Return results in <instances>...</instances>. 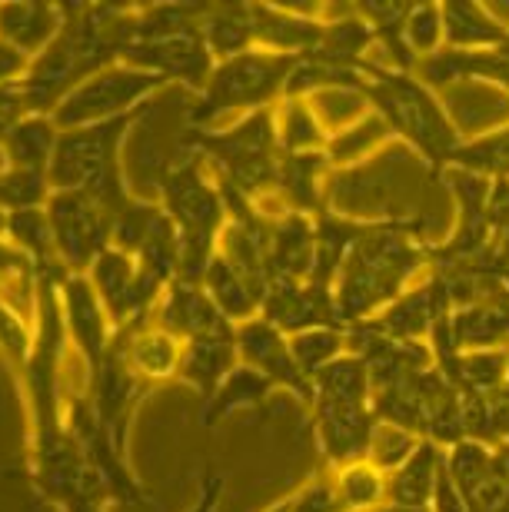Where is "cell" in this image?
I'll return each instance as SVG.
<instances>
[{"instance_id": "f5cc1de1", "label": "cell", "mask_w": 509, "mask_h": 512, "mask_svg": "<svg viewBox=\"0 0 509 512\" xmlns=\"http://www.w3.org/2000/svg\"><path fill=\"white\" fill-rule=\"evenodd\" d=\"M500 453H503V463H506V469H509V443H506V446H500Z\"/></svg>"}, {"instance_id": "44dd1931", "label": "cell", "mask_w": 509, "mask_h": 512, "mask_svg": "<svg viewBox=\"0 0 509 512\" xmlns=\"http://www.w3.org/2000/svg\"><path fill=\"white\" fill-rule=\"evenodd\" d=\"M240 366L237 350V326H227L220 333L197 336V340L183 343L180 366H177V383L190 386L200 396V406L210 403L213 393L223 386V380Z\"/></svg>"}, {"instance_id": "4fadbf2b", "label": "cell", "mask_w": 509, "mask_h": 512, "mask_svg": "<svg viewBox=\"0 0 509 512\" xmlns=\"http://www.w3.org/2000/svg\"><path fill=\"white\" fill-rule=\"evenodd\" d=\"M450 316H453L450 290H446V283L430 270L420 283H413L403 296H396L386 310H380L373 320H363V323H370L373 330L393 336V340H400V343L430 346L433 333L440 330Z\"/></svg>"}, {"instance_id": "f907efd6", "label": "cell", "mask_w": 509, "mask_h": 512, "mask_svg": "<svg viewBox=\"0 0 509 512\" xmlns=\"http://www.w3.org/2000/svg\"><path fill=\"white\" fill-rule=\"evenodd\" d=\"M263 512H290V496L287 499H277V503H273L270 509H263Z\"/></svg>"}, {"instance_id": "52a82bcc", "label": "cell", "mask_w": 509, "mask_h": 512, "mask_svg": "<svg viewBox=\"0 0 509 512\" xmlns=\"http://www.w3.org/2000/svg\"><path fill=\"white\" fill-rule=\"evenodd\" d=\"M300 57L250 50L213 67L207 87L193 97L187 127H220L223 117H247L277 107L287 97V84Z\"/></svg>"}, {"instance_id": "e575fe53", "label": "cell", "mask_w": 509, "mask_h": 512, "mask_svg": "<svg viewBox=\"0 0 509 512\" xmlns=\"http://www.w3.org/2000/svg\"><path fill=\"white\" fill-rule=\"evenodd\" d=\"M446 170H466L490 183H509V124L463 137Z\"/></svg>"}, {"instance_id": "7402d4cb", "label": "cell", "mask_w": 509, "mask_h": 512, "mask_svg": "<svg viewBox=\"0 0 509 512\" xmlns=\"http://www.w3.org/2000/svg\"><path fill=\"white\" fill-rule=\"evenodd\" d=\"M154 323L160 330H167L170 336H177L180 343H190L197 336H210L227 330V323L220 316V310L213 306V300L203 290V283H187V280H173L164 296L157 303Z\"/></svg>"}, {"instance_id": "d6986e66", "label": "cell", "mask_w": 509, "mask_h": 512, "mask_svg": "<svg viewBox=\"0 0 509 512\" xmlns=\"http://www.w3.org/2000/svg\"><path fill=\"white\" fill-rule=\"evenodd\" d=\"M416 77L440 94L443 87L456 84H493L509 97V47L503 50H453L443 47L440 54L416 64Z\"/></svg>"}, {"instance_id": "c3c4849f", "label": "cell", "mask_w": 509, "mask_h": 512, "mask_svg": "<svg viewBox=\"0 0 509 512\" xmlns=\"http://www.w3.org/2000/svg\"><path fill=\"white\" fill-rule=\"evenodd\" d=\"M430 509L433 512H470L466 499L460 496V489L453 486L450 469H446V466H443V473H440V483H436V493H433Z\"/></svg>"}, {"instance_id": "5bb4252c", "label": "cell", "mask_w": 509, "mask_h": 512, "mask_svg": "<svg viewBox=\"0 0 509 512\" xmlns=\"http://www.w3.org/2000/svg\"><path fill=\"white\" fill-rule=\"evenodd\" d=\"M60 293V313H64L67 326V343L74 346L84 370H97L107 360V353L114 350L117 326L110 323V316L100 303L97 290L90 286L84 273H67L57 286Z\"/></svg>"}, {"instance_id": "74e56055", "label": "cell", "mask_w": 509, "mask_h": 512, "mask_svg": "<svg viewBox=\"0 0 509 512\" xmlns=\"http://www.w3.org/2000/svg\"><path fill=\"white\" fill-rule=\"evenodd\" d=\"M393 140L390 130L380 117L373 114L370 107L363 114H356L350 124H343L340 130H330V143H327V157L337 170L350 167V163L363 160L366 153H373L380 143Z\"/></svg>"}, {"instance_id": "8992f818", "label": "cell", "mask_w": 509, "mask_h": 512, "mask_svg": "<svg viewBox=\"0 0 509 512\" xmlns=\"http://www.w3.org/2000/svg\"><path fill=\"white\" fill-rule=\"evenodd\" d=\"M150 107H140L134 114L107 120V124L94 127H77V130H60L54 160H50L47 180L50 190H84L90 193L104 213L120 207L130 197L127 173H124V143L137 124L150 114Z\"/></svg>"}, {"instance_id": "cb8c5ba5", "label": "cell", "mask_w": 509, "mask_h": 512, "mask_svg": "<svg viewBox=\"0 0 509 512\" xmlns=\"http://www.w3.org/2000/svg\"><path fill=\"white\" fill-rule=\"evenodd\" d=\"M443 466H446V449L430 443V439H420V446L413 449L410 459H403L393 473H386V503L413 506V509L430 506Z\"/></svg>"}, {"instance_id": "ab89813d", "label": "cell", "mask_w": 509, "mask_h": 512, "mask_svg": "<svg viewBox=\"0 0 509 512\" xmlns=\"http://www.w3.org/2000/svg\"><path fill=\"white\" fill-rule=\"evenodd\" d=\"M290 350L297 356L300 370L313 380V373L350 353V330L346 326H313V330L290 336Z\"/></svg>"}, {"instance_id": "ac0fdd59", "label": "cell", "mask_w": 509, "mask_h": 512, "mask_svg": "<svg viewBox=\"0 0 509 512\" xmlns=\"http://www.w3.org/2000/svg\"><path fill=\"white\" fill-rule=\"evenodd\" d=\"M337 167L330 163L327 150L313 153H283L277 170V187L273 197L277 207L290 213H303V217H323L330 213V177Z\"/></svg>"}, {"instance_id": "ee69618b", "label": "cell", "mask_w": 509, "mask_h": 512, "mask_svg": "<svg viewBox=\"0 0 509 512\" xmlns=\"http://www.w3.org/2000/svg\"><path fill=\"white\" fill-rule=\"evenodd\" d=\"M34 350V323L17 316L0 303V360L10 366V373L20 376Z\"/></svg>"}, {"instance_id": "b9f144b4", "label": "cell", "mask_w": 509, "mask_h": 512, "mask_svg": "<svg viewBox=\"0 0 509 512\" xmlns=\"http://www.w3.org/2000/svg\"><path fill=\"white\" fill-rule=\"evenodd\" d=\"M406 47L416 57V64L446 47L443 34V4H413L406 17Z\"/></svg>"}, {"instance_id": "9c48e42d", "label": "cell", "mask_w": 509, "mask_h": 512, "mask_svg": "<svg viewBox=\"0 0 509 512\" xmlns=\"http://www.w3.org/2000/svg\"><path fill=\"white\" fill-rule=\"evenodd\" d=\"M47 223L67 273H87L97 256L110 250V220L84 190H54L47 200Z\"/></svg>"}, {"instance_id": "836d02e7", "label": "cell", "mask_w": 509, "mask_h": 512, "mask_svg": "<svg viewBox=\"0 0 509 512\" xmlns=\"http://www.w3.org/2000/svg\"><path fill=\"white\" fill-rule=\"evenodd\" d=\"M273 120H277V137L283 153H313L327 150L330 127L323 124L320 110L313 107V100L287 97L273 107Z\"/></svg>"}, {"instance_id": "681fc988", "label": "cell", "mask_w": 509, "mask_h": 512, "mask_svg": "<svg viewBox=\"0 0 509 512\" xmlns=\"http://www.w3.org/2000/svg\"><path fill=\"white\" fill-rule=\"evenodd\" d=\"M373 512H433L430 506H423V509H413V506H396V503H383L380 509H373Z\"/></svg>"}, {"instance_id": "816d5d0a", "label": "cell", "mask_w": 509, "mask_h": 512, "mask_svg": "<svg viewBox=\"0 0 509 512\" xmlns=\"http://www.w3.org/2000/svg\"><path fill=\"white\" fill-rule=\"evenodd\" d=\"M7 227H10V213L0 210V240H7Z\"/></svg>"}, {"instance_id": "8d00e7d4", "label": "cell", "mask_w": 509, "mask_h": 512, "mask_svg": "<svg viewBox=\"0 0 509 512\" xmlns=\"http://www.w3.org/2000/svg\"><path fill=\"white\" fill-rule=\"evenodd\" d=\"M37 290H40V273L30 263V256L20 253L10 240H0V303L34 323Z\"/></svg>"}, {"instance_id": "2e32d148", "label": "cell", "mask_w": 509, "mask_h": 512, "mask_svg": "<svg viewBox=\"0 0 509 512\" xmlns=\"http://www.w3.org/2000/svg\"><path fill=\"white\" fill-rule=\"evenodd\" d=\"M237 350H240L243 366L263 373L270 383H277V389L297 396L300 403L310 409L313 403L310 376L300 370L297 356L290 350V336L277 330L267 316H253V320L237 326Z\"/></svg>"}, {"instance_id": "d590c367", "label": "cell", "mask_w": 509, "mask_h": 512, "mask_svg": "<svg viewBox=\"0 0 509 512\" xmlns=\"http://www.w3.org/2000/svg\"><path fill=\"white\" fill-rule=\"evenodd\" d=\"M410 7L413 4H360L356 14L370 24L376 50L383 54V64L416 74V57L406 47V17H410Z\"/></svg>"}, {"instance_id": "f6af8a7d", "label": "cell", "mask_w": 509, "mask_h": 512, "mask_svg": "<svg viewBox=\"0 0 509 512\" xmlns=\"http://www.w3.org/2000/svg\"><path fill=\"white\" fill-rule=\"evenodd\" d=\"M290 512H346L337 489H333V476H313L307 479L297 493L290 496Z\"/></svg>"}, {"instance_id": "277c9868", "label": "cell", "mask_w": 509, "mask_h": 512, "mask_svg": "<svg viewBox=\"0 0 509 512\" xmlns=\"http://www.w3.org/2000/svg\"><path fill=\"white\" fill-rule=\"evenodd\" d=\"M180 147L207 163L220 190L257 203L273 197L283 157L273 107L233 120L227 127H187Z\"/></svg>"}, {"instance_id": "8fae6325", "label": "cell", "mask_w": 509, "mask_h": 512, "mask_svg": "<svg viewBox=\"0 0 509 512\" xmlns=\"http://www.w3.org/2000/svg\"><path fill=\"white\" fill-rule=\"evenodd\" d=\"M120 64L154 74L160 80H167V84H183L197 97L207 87L217 60H213L207 40H203V27H183V30H170V34L137 37L124 50Z\"/></svg>"}, {"instance_id": "3957f363", "label": "cell", "mask_w": 509, "mask_h": 512, "mask_svg": "<svg viewBox=\"0 0 509 512\" xmlns=\"http://www.w3.org/2000/svg\"><path fill=\"white\" fill-rule=\"evenodd\" d=\"M157 200L167 210V217L173 220L180 237L177 280L203 283L230 220L227 203H223V193L217 180H213L210 167L197 153L180 150V157L160 170Z\"/></svg>"}, {"instance_id": "60d3db41", "label": "cell", "mask_w": 509, "mask_h": 512, "mask_svg": "<svg viewBox=\"0 0 509 512\" xmlns=\"http://www.w3.org/2000/svg\"><path fill=\"white\" fill-rule=\"evenodd\" d=\"M50 193L54 190H50L47 173H30L17 167H7L0 173V210H7V213L47 207Z\"/></svg>"}, {"instance_id": "9a60e30c", "label": "cell", "mask_w": 509, "mask_h": 512, "mask_svg": "<svg viewBox=\"0 0 509 512\" xmlns=\"http://www.w3.org/2000/svg\"><path fill=\"white\" fill-rule=\"evenodd\" d=\"M446 469L470 512H509V469L500 446L460 439L446 449Z\"/></svg>"}, {"instance_id": "e0dca14e", "label": "cell", "mask_w": 509, "mask_h": 512, "mask_svg": "<svg viewBox=\"0 0 509 512\" xmlns=\"http://www.w3.org/2000/svg\"><path fill=\"white\" fill-rule=\"evenodd\" d=\"M260 316H267L287 336L313 330V326H343L337 310V290L330 283L317 280V276L270 283Z\"/></svg>"}, {"instance_id": "484cf974", "label": "cell", "mask_w": 509, "mask_h": 512, "mask_svg": "<svg viewBox=\"0 0 509 512\" xmlns=\"http://www.w3.org/2000/svg\"><path fill=\"white\" fill-rule=\"evenodd\" d=\"M509 346V300H483L456 306L450 316V350H493ZM450 353V356H453Z\"/></svg>"}, {"instance_id": "7bdbcfd3", "label": "cell", "mask_w": 509, "mask_h": 512, "mask_svg": "<svg viewBox=\"0 0 509 512\" xmlns=\"http://www.w3.org/2000/svg\"><path fill=\"white\" fill-rule=\"evenodd\" d=\"M423 436L410 433V429L396 426V423H376L373 429V439H370V453H366V459L380 469V473H393L396 466L403 463V459H410V453L416 446H420Z\"/></svg>"}, {"instance_id": "5b68a950", "label": "cell", "mask_w": 509, "mask_h": 512, "mask_svg": "<svg viewBox=\"0 0 509 512\" xmlns=\"http://www.w3.org/2000/svg\"><path fill=\"white\" fill-rule=\"evenodd\" d=\"M313 433L330 469L360 463L370 453L373 429L380 416L373 413L370 370L360 356L346 353L320 373H313Z\"/></svg>"}, {"instance_id": "6da1fadb", "label": "cell", "mask_w": 509, "mask_h": 512, "mask_svg": "<svg viewBox=\"0 0 509 512\" xmlns=\"http://www.w3.org/2000/svg\"><path fill=\"white\" fill-rule=\"evenodd\" d=\"M433 243L423 240V220L376 217L337 276V310L343 326L373 320L396 296L420 283L433 266Z\"/></svg>"}, {"instance_id": "4316f807", "label": "cell", "mask_w": 509, "mask_h": 512, "mask_svg": "<svg viewBox=\"0 0 509 512\" xmlns=\"http://www.w3.org/2000/svg\"><path fill=\"white\" fill-rule=\"evenodd\" d=\"M117 346L124 350L127 363L134 366V373L140 380H147L150 386L177 380L183 343L177 336H170L167 330H160L157 323H150L137 333H117Z\"/></svg>"}, {"instance_id": "f1b7e54d", "label": "cell", "mask_w": 509, "mask_h": 512, "mask_svg": "<svg viewBox=\"0 0 509 512\" xmlns=\"http://www.w3.org/2000/svg\"><path fill=\"white\" fill-rule=\"evenodd\" d=\"M64 27V4H0V37L7 44L24 50L27 57H37L40 50L60 34Z\"/></svg>"}, {"instance_id": "4dcf8cb0", "label": "cell", "mask_w": 509, "mask_h": 512, "mask_svg": "<svg viewBox=\"0 0 509 512\" xmlns=\"http://www.w3.org/2000/svg\"><path fill=\"white\" fill-rule=\"evenodd\" d=\"M203 40L217 64L257 50L250 4H210L203 17Z\"/></svg>"}, {"instance_id": "1f68e13d", "label": "cell", "mask_w": 509, "mask_h": 512, "mask_svg": "<svg viewBox=\"0 0 509 512\" xmlns=\"http://www.w3.org/2000/svg\"><path fill=\"white\" fill-rule=\"evenodd\" d=\"M7 240L14 243L20 253L30 256V263L37 266L40 280H57L60 283L67 276L64 263H60V256H57L54 233H50V223H47V210L44 207H30V210L10 213Z\"/></svg>"}, {"instance_id": "7dc6e473", "label": "cell", "mask_w": 509, "mask_h": 512, "mask_svg": "<svg viewBox=\"0 0 509 512\" xmlns=\"http://www.w3.org/2000/svg\"><path fill=\"white\" fill-rule=\"evenodd\" d=\"M30 60H34V57H27L20 47L7 44V40L0 37V87L20 84V80L27 77V70H30Z\"/></svg>"}, {"instance_id": "ba28073f", "label": "cell", "mask_w": 509, "mask_h": 512, "mask_svg": "<svg viewBox=\"0 0 509 512\" xmlns=\"http://www.w3.org/2000/svg\"><path fill=\"white\" fill-rule=\"evenodd\" d=\"M164 87L170 84L154 74H144V70H134L127 64H114L87 77L77 90H70L64 104L54 110V124L60 130L107 124V120L127 117L140 107L154 104V97Z\"/></svg>"}, {"instance_id": "d6a6232c", "label": "cell", "mask_w": 509, "mask_h": 512, "mask_svg": "<svg viewBox=\"0 0 509 512\" xmlns=\"http://www.w3.org/2000/svg\"><path fill=\"white\" fill-rule=\"evenodd\" d=\"M57 140H60V127L54 124V117L27 114L20 124L7 130L4 153H7L10 167L30 170V173H47L50 160H54Z\"/></svg>"}, {"instance_id": "f546056e", "label": "cell", "mask_w": 509, "mask_h": 512, "mask_svg": "<svg viewBox=\"0 0 509 512\" xmlns=\"http://www.w3.org/2000/svg\"><path fill=\"white\" fill-rule=\"evenodd\" d=\"M273 393H280L277 383H270L267 376L250 370V366H237L227 380H223V386L213 393L210 403L200 406V426L203 429H213L220 426L223 419L233 416V413H243V409H257L263 406Z\"/></svg>"}, {"instance_id": "603a6c76", "label": "cell", "mask_w": 509, "mask_h": 512, "mask_svg": "<svg viewBox=\"0 0 509 512\" xmlns=\"http://www.w3.org/2000/svg\"><path fill=\"white\" fill-rule=\"evenodd\" d=\"M203 290H207V296L220 310L223 320L240 326V323H247V320H253V316L263 313L270 283L247 273V270H240L237 263H230L227 256L217 253L207 276H203Z\"/></svg>"}, {"instance_id": "f35d334b", "label": "cell", "mask_w": 509, "mask_h": 512, "mask_svg": "<svg viewBox=\"0 0 509 512\" xmlns=\"http://www.w3.org/2000/svg\"><path fill=\"white\" fill-rule=\"evenodd\" d=\"M330 476L346 512H373L386 503V473H380L370 459L330 469Z\"/></svg>"}, {"instance_id": "db71d44e", "label": "cell", "mask_w": 509, "mask_h": 512, "mask_svg": "<svg viewBox=\"0 0 509 512\" xmlns=\"http://www.w3.org/2000/svg\"><path fill=\"white\" fill-rule=\"evenodd\" d=\"M503 286H506V293H509V263H506V270H503Z\"/></svg>"}, {"instance_id": "30bf717a", "label": "cell", "mask_w": 509, "mask_h": 512, "mask_svg": "<svg viewBox=\"0 0 509 512\" xmlns=\"http://www.w3.org/2000/svg\"><path fill=\"white\" fill-rule=\"evenodd\" d=\"M64 406H67V429L74 433L80 449H84L90 469H94L97 479L104 483L110 503L147 506L150 493L144 489V483L137 479L127 453L114 443V439H110L104 423L97 419L94 406L87 403V396L84 393H67Z\"/></svg>"}, {"instance_id": "ffe728a7", "label": "cell", "mask_w": 509, "mask_h": 512, "mask_svg": "<svg viewBox=\"0 0 509 512\" xmlns=\"http://www.w3.org/2000/svg\"><path fill=\"white\" fill-rule=\"evenodd\" d=\"M323 7H280V4H250L253 34L257 50L270 54L303 57L317 47L327 17H320Z\"/></svg>"}, {"instance_id": "83f0119b", "label": "cell", "mask_w": 509, "mask_h": 512, "mask_svg": "<svg viewBox=\"0 0 509 512\" xmlns=\"http://www.w3.org/2000/svg\"><path fill=\"white\" fill-rule=\"evenodd\" d=\"M436 370L446 376V383H450L456 393L486 396L509 383V346L453 353L436 363Z\"/></svg>"}, {"instance_id": "d4e9b609", "label": "cell", "mask_w": 509, "mask_h": 512, "mask_svg": "<svg viewBox=\"0 0 509 512\" xmlns=\"http://www.w3.org/2000/svg\"><path fill=\"white\" fill-rule=\"evenodd\" d=\"M443 34L453 50H503L509 47V24L486 4L450 0L443 4Z\"/></svg>"}, {"instance_id": "7c38bea8", "label": "cell", "mask_w": 509, "mask_h": 512, "mask_svg": "<svg viewBox=\"0 0 509 512\" xmlns=\"http://www.w3.org/2000/svg\"><path fill=\"white\" fill-rule=\"evenodd\" d=\"M147 380H140L134 373V366L127 363L124 350L117 346L114 336V350L107 353V360L97 366V370L87 373V386L84 396L87 403L94 406L97 419L104 423V429L110 433V439L127 453V436H130V419H134L137 406L144 403V396L150 393Z\"/></svg>"}, {"instance_id": "7a4b0ae2", "label": "cell", "mask_w": 509, "mask_h": 512, "mask_svg": "<svg viewBox=\"0 0 509 512\" xmlns=\"http://www.w3.org/2000/svg\"><path fill=\"white\" fill-rule=\"evenodd\" d=\"M360 97L383 120L390 137L420 153L433 177L443 180L456 147L463 143V130L446 114L440 94L410 70H393L383 60H373L363 74Z\"/></svg>"}, {"instance_id": "bcb514c9", "label": "cell", "mask_w": 509, "mask_h": 512, "mask_svg": "<svg viewBox=\"0 0 509 512\" xmlns=\"http://www.w3.org/2000/svg\"><path fill=\"white\" fill-rule=\"evenodd\" d=\"M223 489H227V479H223L220 469H207V473L197 476V496H193V509L190 512H217Z\"/></svg>"}]
</instances>
